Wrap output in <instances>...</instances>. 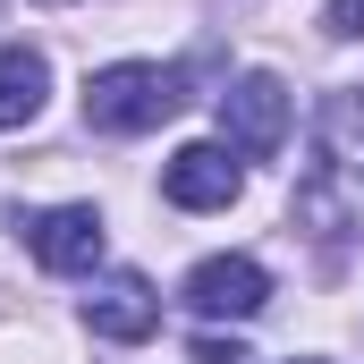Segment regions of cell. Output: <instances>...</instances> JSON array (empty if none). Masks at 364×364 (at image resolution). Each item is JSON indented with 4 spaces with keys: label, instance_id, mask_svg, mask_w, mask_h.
Segmentation results:
<instances>
[{
    "label": "cell",
    "instance_id": "8992f818",
    "mask_svg": "<svg viewBox=\"0 0 364 364\" xmlns=\"http://www.w3.org/2000/svg\"><path fill=\"white\" fill-rule=\"evenodd\" d=\"M85 331H93V339H119V348L153 339V331H161V296H153V279H144V272H110L85 296Z\"/></svg>",
    "mask_w": 364,
    "mask_h": 364
},
{
    "label": "cell",
    "instance_id": "30bf717a",
    "mask_svg": "<svg viewBox=\"0 0 364 364\" xmlns=\"http://www.w3.org/2000/svg\"><path fill=\"white\" fill-rule=\"evenodd\" d=\"M195 364H246L237 339H195Z\"/></svg>",
    "mask_w": 364,
    "mask_h": 364
},
{
    "label": "cell",
    "instance_id": "52a82bcc",
    "mask_svg": "<svg viewBox=\"0 0 364 364\" xmlns=\"http://www.w3.org/2000/svg\"><path fill=\"white\" fill-rule=\"evenodd\" d=\"M26 246H34L43 272H93V263H102V212H93V203L34 212V220H26Z\"/></svg>",
    "mask_w": 364,
    "mask_h": 364
},
{
    "label": "cell",
    "instance_id": "ba28073f",
    "mask_svg": "<svg viewBox=\"0 0 364 364\" xmlns=\"http://www.w3.org/2000/svg\"><path fill=\"white\" fill-rule=\"evenodd\" d=\"M43 93H51V60L26 43H0V127L43 119Z\"/></svg>",
    "mask_w": 364,
    "mask_h": 364
},
{
    "label": "cell",
    "instance_id": "6da1fadb",
    "mask_svg": "<svg viewBox=\"0 0 364 364\" xmlns=\"http://www.w3.org/2000/svg\"><path fill=\"white\" fill-rule=\"evenodd\" d=\"M288 212H296V229H314V237H364V85L322 93Z\"/></svg>",
    "mask_w": 364,
    "mask_h": 364
},
{
    "label": "cell",
    "instance_id": "5b68a950",
    "mask_svg": "<svg viewBox=\"0 0 364 364\" xmlns=\"http://www.w3.org/2000/svg\"><path fill=\"white\" fill-rule=\"evenodd\" d=\"M237 186H246V170L229 144H178L161 161V195L178 212H220V203H237Z\"/></svg>",
    "mask_w": 364,
    "mask_h": 364
},
{
    "label": "cell",
    "instance_id": "9c48e42d",
    "mask_svg": "<svg viewBox=\"0 0 364 364\" xmlns=\"http://www.w3.org/2000/svg\"><path fill=\"white\" fill-rule=\"evenodd\" d=\"M322 34L356 43V34H364V0H331V9H322Z\"/></svg>",
    "mask_w": 364,
    "mask_h": 364
},
{
    "label": "cell",
    "instance_id": "3957f363",
    "mask_svg": "<svg viewBox=\"0 0 364 364\" xmlns=\"http://www.w3.org/2000/svg\"><path fill=\"white\" fill-rule=\"evenodd\" d=\"M220 144L246 153V161H272L279 144H288V85H279L272 68H255V77H237V85L220 93Z\"/></svg>",
    "mask_w": 364,
    "mask_h": 364
},
{
    "label": "cell",
    "instance_id": "7a4b0ae2",
    "mask_svg": "<svg viewBox=\"0 0 364 364\" xmlns=\"http://www.w3.org/2000/svg\"><path fill=\"white\" fill-rule=\"evenodd\" d=\"M178 110H186V68L119 60V68L85 77V127H102V136H144V127H161Z\"/></svg>",
    "mask_w": 364,
    "mask_h": 364
},
{
    "label": "cell",
    "instance_id": "277c9868",
    "mask_svg": "<svg viewBox=\"0 0 364 364\" xmlns=\"http://www.w3.org/2000/svg\"><path fill=\"white\" fill-rule=\"evenodd\" d=\"M178 296H186V314H203V322H255L272 305V272L255 255H212V263L186 272Z\"/></svg>",
    "mask_w": 364,
    "mask_h": 364
}]
</instances>
